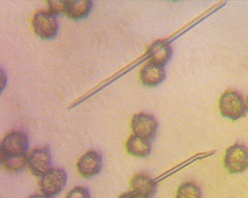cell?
Listing matches in <instances>:
<instances>
[{"mask_svg": "<svg viewBox=\"0 0 248 198\" xmlns=\"http://www.w3.org/2000/svg\"><path fill=\"white\" fill-rule=\"evenodd\" d=\"M30 141L25 133L14 130L8 133L0 144V159H21L29 155Z\"/></svg>", "mask_w": 248, "mask_h": 198, "instance_id": "cell-1", "label": "cell"}, {"mask_svg": "<svg viewBox=\"0 0 248 198\" xmlns=\"http://www.w3.org/2000/svg\"><path fill=\"white\" fill-rule=\"evenodd\" d=\"M221 116L229 120L237 121L243 117L247 111L246 102L240 92L234 90L226 91L219 101Z\"/></svg>", "mask_w": 248, "mask_h": 198, "instance_id": "cell-2", "label": "cell"}, {"mask_svg": "<svg viewBox=\"0 0 248 198\" xmlns=\"http://www.w3.org/2000/svg\"><path fill=\"white\" fill-rule=\"evenodd\" d=\"M32 28L35 35L45 41L53 40L58 35V21L50 12H36L32 18Z\"/></svg>", "mask_w": 248, "mask_h": 198, "instance_id": "cell-3", "label": "cell"}, {"mask_svg": "<svg viewBox=\"0 0 248 198\" xmlns=\"http://www.w3.org/2000/svg\"><path fill=\"white\" fill-rule=\"evenodd\" d=\"M223 164L231 174L242 173L248 169V148L241 143L229 147L225 152Z\"/></svg>", "mask_w": 248, "mask_h": 198, "instance_id": "cell-4", "label": "cell"}, {"mask_svg": "<svg viewBox=\"0 0 248 198\" xmlns=\"http://www.w3.org/2000/svg\"><path fill=\"white\" fill-rule=\"evenodd\" d=\"M67 183V174L62 168H52L43 175L39 181V188L42 193L47 197H55L64 190Z\"/></svg>", "mask_w": 248, "mask_h": 198, "instance_id": "cell-5", "label": "cell"}, {"mask_svg": "<svg viewBox=\"0 0 248 198\" xmlns=\"http://www.w3.org/2000/svg\"><path fill=\"white\" fill-rule=\"evenodd\" d=\"M131 127L133 135L142 138L144 140H155L159 123L155 117L147 113L136 114L131 119Z\"/></svg>", "mask_w": 248, "mask_h": 198, "instance_id": "cell-6", "label": "cell"}, {"mask_svg": "<svg viewBox=\"0 0 248 198\" xmlns=\"http://www.w3.org/2000/svg\"><path fill=\"white\" fill-rule=\"evenodd\" d=\"M27 167L32 174L42 178L53 168L50 149L43 147L32 150L28 155Z\"/></svg>", "mask_w": 248, "mask_h": 198, "instance_id": "cell-7", "label": "cell"}, {"mask_svg": "<svg viewBox=\"0 0 248 198\" xmlns=\"http://www.w3.org/2000/svg\"><path fill=\"white\" fill-rule=\"evenodd\" d=\"M104 166L103 156L99 152L90 150L78 160L77 171L85 179H92L100 173Z\"/></svg>", "mask_w": 248, "mask_h": 198, "instance_id": "cell-8", "label": "cell"}, {"mask_svg": "<svg viewBox=\"0 0 248 198\" xmlns=\"http://www.w3.org/2000/svg\"><path fill=\"white\" fill-rule=\"evenodd\" d=\"M130 187L138 198H151L156 193L158 184L149 175L140 172L132 177Z\"/></svg>", "mask_w": 248, "mask_h": 198, "instance_id": "cell-9", "label": "cell"}, {"mask_svg": "<svg viewBox=\"0 0 248 198\" xmlns=\"http://www.w3.org/2000/svg\"><path fill=\"white\" fill-rule=\"evenodd\" d=\"M147 54L150 62L164 67L172 56V47L167 41L159 40L148 47Z\"/></svg>", "mask_w": 248, "mask_h": 198, "instance_id": "cell-10", "label": "cell"}, {"mask_svg": "<svg viewBox=\"0 0 248 198\" xmlns=\"http://www.w3.org/2000/svg\"><path fill=\"white\" fill-rule=\"evenodd\" d=\"M167 78V73L163 66L149 62L140 71V79L142 85L148 87L159 86Z\"/></svg>", "mask_w": 248, "mask_h": 198, "instance_id": "cell-11", "label": "cell"}, {"mask_svg": "<svg viewBox=\"0 0 248 198\" xmlns=\"http://www.w3.org/2000/svg\"><path fill=\"white\" fill-rule=\"evenodd\" d=\"M92 0H76L67 1L66 4V16L73 20H82L89 16L93 8Z\"/></svg>", "mask_w": 248, "mask_h": 198, "instance_id": "cell-12", "label": "cell"}, {"mask_svg": "<svg viewBox=\"0 0 248 198\" xmlns=\"http://www.w3.org/2000/svg\"><path fill=\"white\" fill-rule=\"evenodd\" d=\"M128 154L137 158H146L151 153L152 144L140 137L132 135L125 144Z\"/></svg>", "mask_w": 248, "mask_h": 198, "instance_id": "cell-13", "label": "cell"}, {"mask_svg": "<svg viewBox=\"0 0 248 198\" xmlns=\"http://www.w3.org/2000/svg\"><path fill=\"white\" fill-rule=\"evenodd\" d=\"M175 198H202L201 188L193 181L183 183L178 187Z\"/></svg>", "mask_w": 248, "mask_h": 198, "instance_id": "cell-14", "label": "cell"}, {"mask_svg": "<svg viewBox=\"0 0 248 198\" xmlns=\"http://www.w3.org/2000/svg\"><path fill=\"white\" fill-rule=\"evenodd\" d=\"M48 6V12H50L54 16L61 15L65 13L66 14V4L67 1L65 0H56V1H47L46 2Z\"/></svg>", "mask_w": 248, "mask_h": 198, "instance_id": "cell-15", "label": "cell"}, {"mask_svg": "<svg viewBox=\"0 0 248 198\" xmlns=\"http://www.w3.org/2000/svg\"><path fill=\"white\" fill-rule=\"evenodd\" d=\"M66 198H92L90 191L87 188L83 186L74 187L66 195Z\"/></svg>", "mask_w": 248, "mask_h": 198, "instance_id": "cell-16", "label": "cell"}, {"mask_svg": "<svg viewBox=\"0 0 248 198\" xmlns=\"http://www.w3.org/2000/svg\"><path fill=\"white\" fill-rule=\"evenodd\" d=\"M119 198H139L136 196L133 191L132 192H128V193H125V194L122 195Z\"/></svg>", "mask_w": 248, "mask_h": 198, "instance_id": "cell-17", "label": "cell"}, {"mask_svg": "<svg viewBox=\"0 0 248 198\" xmlns=\"http://www.w3.org/2000/svg\"><path fill=\"white\" fill-rule=\"evenodd\" d=\"M26 198H52L50 197H47L46 195L44 194H35L31 195L30 197H28Z\"/></svg>", "mask_w": 248, "mask_h": 198, "instance_id": "cell-18", "label": "cell"}, {"mask_svg": "<svg viewBox=\"0 0 248 198\" xmlns=\"http://www.w3.org/2000/svg\"><path fill=\"white\" fill-rule=\"evenodd\" d=\"M246 107H247V111L248 112V96L247 97V102H246Z\"/></svg>", "mask_w": 248, "mask_h": 198, "instance_id": "cell-19", "label": "cell"}]
</instances>
